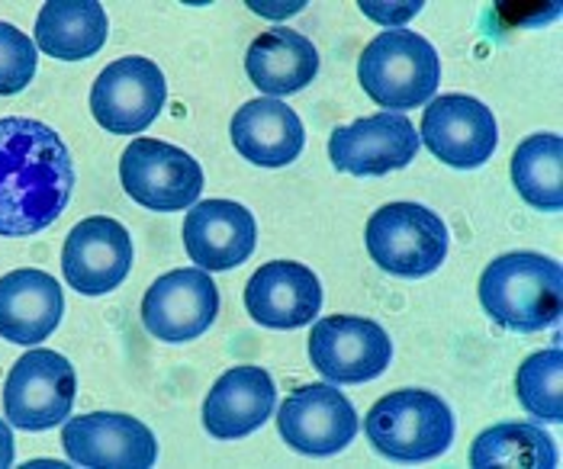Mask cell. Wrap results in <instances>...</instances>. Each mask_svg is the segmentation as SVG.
Wrapping results in <instances>:
<instances>
[{
	"mask_svg": "<svg viewBox=\"0 0 563 469\" xmlns=\"http://www.w3.org/2000/svg\"><path fill=\"white\" fill-rule=\"evenodd\" d=\"M75 161L52 126L26 116L0 120V235H40L65 213Z\"/></svg>",
	"mask_w": 563,
	"mask_h": 469,
	"instance_id": "1",
	"label": "cell"
},
{
	"mask_svg": "<svg viewBox=\"0 0 563 469\" xmlns=\"http://www.w3.org/2000/svg\"><path fill=\"white\" fill-rule=\"evenodd\" d=\"M479 302L486 315L512 332H541L561 319L563 270L558 260L534 252L489 260L479 277Z\"/></svg>",
	"mask_w": 563,
	"mask_h": 469,
	"instance_id": "2",
	"label": "cell"
},
{
	"mask_svg": "<svg viewBox=\"0 0 563 469\" xmlns=\"http://www.w3.org/2000/svg\"><path fill=\"white\" fill-rule=\"evenodd\" d=\"M357 81L387 113L426 107L441 85L434 45L412 30H387L361 52Z\"/></svg>",
	"mask_w": 563,
	"mask_h": 469,
	"instance_id": "3",
	"label": "cell"
},
{
	"mask_svg": "<svg viewBox=\"0 0 563 469\" xmlns=\"http://www.w3.org/2000/svg\"><path fill=\"white\" fill-rule=\"evenodd\" d=\"M371 447L396 464L438 460L454 440V415L429 389H396L364 418Z\"/></svg>",
	"mask_w": 563,
	"mask_h": 469,
	"instance_id": "4",
	"label": "cell"
},
{
	"mask_svg": "<svg viewBox=\"0 0 563 469\" xmlns=\"http://www.w3.org/2000/svg\"><path fill=\"white\" fill-rule=\"evenodd\" d=\"M367 252L380 270L419 280L448 257V225L422 203H387L367 219Z\"/></svg>",
	"mask_w": 563,
	"mask_h": 469,
	"instance_id": "5",
	"label": "cell"
},
{
	"mask_svg": "<svg viewBox=\"0 0 563 469\" xmlns=\"http://www.w3.org/2000/svg\"><path fill=\"white\" fill-rule=\"evenodd\" d=\"M75 392L78 377L68 357L55 350H30L13 364L3 383L7 422L23 431H48L65 425L75 405Z\"/></svg>",
	"mask_w": 563,
	"mask_h": 469,
	"instance_id": "6",
	"label": "cell"
},
{
	"mask_svg": "<svg viewBox=\"0 0 563 469\" xmlns=\"http://www.w3.org/2000/svg\"><path fill=\"white\" fill-rule=\"evenodd\" d=\"M123 190L145 210H190L203 190V168L177 145L158 138H135L120 158Z\"/></svg>",
	"mask_w": 563,
	"mask_h": 469,
	"instance_id": "7",
	"label": "cell"
},
{
	"mask_svg": "<svg viewBox=\"0 0 563 469\" xmlns=\"http://www.w3.org/2000/svg\"><path fill=\"white\" fill-rule=\"evenodd\" d=\"M393 360L390 335L361 315H329L309 332V364L329 383L377 380Z\"/></svg>",
	"mask_w": 563,
	"mask_h": 469,
	"instance_id": "8",
	"label": "cell"
},
{
	"mask_svg": "<svg viewBox=\"0 0 563 469\" xmlns=\"http://www.w3.org/2000/svg\"><path fill=\"white\" fill-rule=\"evenodd\" d=\"M168 85L152 58L126 55L100 71L90 90V113L113 135L145 132L162 113Z\"/></svg>",
	"mask_w": 563,
	"mask_h": 469,
	"instance_id": "9",
	"label": "cell"
},
{
	"mask_svg": "<svg viewBox=\"0 0 563 469\" xmlns=\"http://www.w3.org/2000/svg\"><path fill=\"white\" fill-rule=\"evenodd\" d=\"M357 412L347 402L335 383H309L294 389L280 412H277V431L306 457H335L357 437Z\"/></svg>",
	"mask_w": 563,
	"mask_h": 469,
	"instance_id": "10",
	"label": "cell"
},
{
	"mask_svg": "<svg viewBox=\"0 0 563 469\" xmlns=\"http://www.w3.org/2000/svg\"><path fill=\"white\" fill-rule=\"evenodd\" d=\"M219 315V290L203 267L158 277L142 299V325L152 338L184 344L200 338Z\"/></svg>",
	"mask_w": 563,
	"mask_h": 469,
	"instance_id": "11",
	"label": "cell"
},
{
	"mask_svg": "<svg viewBox=\"0 0 563 469\" xmlns=\"http://www.w3.org/2000/svg\"><path fill=\"white\" fill-rule=\"evenodd\" d=\"M419 142L429 145L438 161L461 171H474L493 158L499 145V129L489 107L479 103L477 97L444 93L426 107Z\"/></svg>",
	"mask_w": 563,
	"mask_h": 469,
	"instance_id": "12",
	"label": "cell"
},
{
	"mask_svg": "<svg viewBox=\"0 0 563 469\" xmlns=\"http://www.w3.org/2000/svg\"><path fill=\"white\" fill-rule=\"evenodd\" d=\"M419 155V129L402 113H374L339 126L329 138L332 168L354 177H384L402 171Z\"/></svg>",
	"mask_w": 563,
	"mask_h": 469,
	"instance_id": "13",
	"label": "cell"
},
{
	"mask_svg": "<svg viewBox=\"0 0 563 469\" xmlns=\"http://www.w3.org/2000/svg\"><path fill=\"white\" fill-rule=\"evenodd\" d=\"M62 447L78 467L148 469L158 460V440L148 427L132 415L120 412H93L65 418Z\"/></svg>",
	"mask_w": 563,
	"mask_h": 469,
	"instance_id": "14",
	"label": "cell"
},
{
	"mask_svg": "<svg viewBox=\"0 0 563 469\" xmlns=\"http://www.w3.org/2000/svg\"><path fill=\"white\" fill-rule=\"evenodd\" d=\"M132 267V238L123 222L90 215L78 222L62 248V273L75 293L103 297L117 290Z\"/></svg>",
	"mask_w": 563,
	"mask_h": 469,
	"instance_id": "15",
	"label": "cell"
},
{
	"mask_svg": "<svg viewBox=\"0 0 563 469\" xmlns=\"http://www.w3.org/2000/svg\"><path fill=\"white\" fill-rule=\"evenodd\" d=\"M258 222L252 210L232 200H203L194 203L184 219V248L197 267L232 270L255 255Z\"/></svg>",
	"mask_w": 563,
	"mask_h": 469,
	"instance_id": "16",
	"label": "cell"
},
{
	"mask_svg": "<svg viewBox=\"0 0 563 469\" xmlns=\"http://www.w3.org/2000/svg\"><path fill=\"white\" fill-rule=\"evenodd\" d=\"M245 309L264 328H303L322 309V283L306 264L271 260L252 273Z\"/></svg>",
	"mask_w": 563,
	"mask_h": 469,
	"instance_id": "17",
	"label": "cell"
},
{
	"mask_svg": "<svg viewBox=\"0 0 563 469\" xmlns=\"http://www.w3.org/2000/svg\"><path fill=\"white\" fill-rule=\"evenodd\" d=\"M232 145L235 152L258 168H287L300 158L306 129L300 116L274 97L249 100L232 116Z\"/></svg>",
	"mask_w": 563,
	"mask_h": 469,
	"instance_id": "18",
	"label": "cell"
},
{
	"mask_svg": "<svg viewBox=\"0 0 563 469\" xmlns=\"http://www.w3.org/2000/svg\"><path fill=\"white\" fill-rule=\"evenodd\" d=\"M65 312L62 287L52 273L23 267L0 277V338L13 344L45 342Z\"/></svg>",
	"mask_w": 563,
	"mask_h": 469,
	"instance_id": "19",
	"label": "cell"
},
{
	"mask_svg": "<svg viewBox=\"0 0 563 469\" xmlns=\"http://www.w3.org/2000/svg\"><path fill=\"white\" fill-rule=\"evenodd\" d=\"M277 405V389L267 370L261 367H232L222 373L207 402H203V427L217 440H239L258 431Z\"/></svg>",
	"mask_w": 563,
	"mask_h": 469,
	"instance_id": "20",
	"label": "cell"
},
{
	"mask_svg": "<svg viewBox=\"0 0 563 469\" xmlns=\"http://www.w3.org/2000/svg\"><path fill=\"white\" fill-rule=\"evenodd\" d=\"M245 71L258 90L271 97H287V93L303 90L319 75V52L303 33L277 26V30L261 33L258 40L249 45Z\"/></svg>",
	"mask_w": 563,
	"mask_h": 469,
	"instance_id": "21",
	"label": "cell"
},
{
	"mask_svg": "<svg viewBox=\"0 0 563 469\" xmlns=\"http://www.w3.org/2000/svg\"><path fill=\"white\" fill-rule=\"evenodd\" d=\"M107 13L93 0H52L36 16V45L62 62H81L107 43Z\"/></svg>",
	"mask_w": 563,
	"mask_h": 469,
	"instance_id": "22",
	"label": "cell"
},
{
	"mask_svg": "<svg viewBox=\"0 0 563 469\" xmlns=\"http://www.w3.org/2000/svg\"><path fill=\"white\" fill-rule=\"evenodd\" d=\"M512 183L519 197L534 206L558 213L563 206V138L554 132L528 135L512 155Z\"/></svg>",
	"mask_w": 563,
	"mask_h": 469,
	"instance_id": "23",
	"label": "cell"
},
{
	"mask_svg": "<svg viewBox=\"0 0 563 469\" xmlns=\"http://www.w3.org/2000/svg\"><path fill=\"white\" fill-rule=\"evenodd\" d=\"M471 467H525V469H554L558 467V447L554 440L534 425L506 422L489 427L474 440Z\"/></svg>",
	"mask_w": 563,
	"mask_h": 469,
	"instance_id": "24",
	"label": "cell"
},
{
	"mask_svg": "<svg viewBox=\"0 0 563 469\" xmlns=\"http://www.w3.org/2000/svg\"><path fill=\"white\" fill-rule=\"evenodd\" d=\"M563 354L561 347H548L531 354L516 373V392H519L521 409L541 422L558 425L563 418Z\"/></svg>",
	"mask_w": 563,
	"mask_h": 469,
	"instance_id": "25",
	"label": "cell"
},
{
	"mask_svg": "<svg viewBox=\"0 0 563 469\" xmlns=\"http://www.w3.org/2000/svg\"><path fill=\"white\" fill-rule=\"evenodd\" d=\"M36 45L13 23H0V97L20 93L36 78Z\"/></svg>",
	"mask_w": 563,
	"mask_h": 469,
	"instance_id": "26",
	"label": "cell"
},
{
	"mask_svg": "<svg viewBox=\"0 0 563 469\" xmlns=\"http://www.w3.org/2000/svg\"><path fill=\"white\" fill-rule=\"evenodd\" d=\"M13 464V434H10V425L0 422V469Z\"/></svg>",
	"mask_w": 563,
	"mask_h": 469,
	"instance_id": "27",
	"label": "cell"
}]
</instances>
